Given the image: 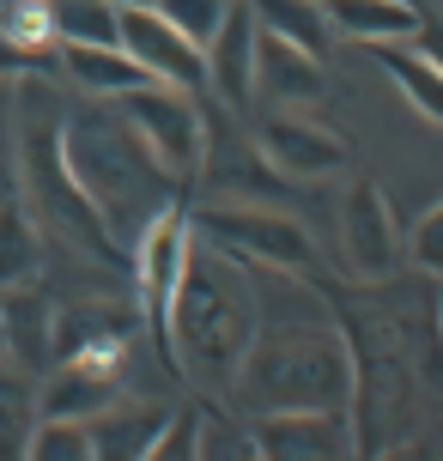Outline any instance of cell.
Listing matches in <instances>:
<instances>
[{
    "label": "cell",
    "mask_w": 443,
    "mask_h": 461,
    "mask_svg": "<svg viewBox=\"0 0 443 461\" xmlns=\"http://www.w3.org/2000/svg\"><path fill=\"white\" fill-rule=\"evenodd\" d=\"M256 334H261V303L243 279V261L194 230V255H188V274L176 285V303H170L164 358L183 370L194 389L231 394L237 365H243Z\"/></svg>",
    "instance_id": "6da1fadb"
},
{
    "label": "cell",
    "mask_w": 443,
    "mask_h": 461,
    "mask_svg": "<svg viewBox=\"0 0 443 461\" xmlns=\"http://www.w3.org/2000/svg\"><path fill=\"white\" fill-rule=\"evenodd\" d=\"M61 146H68V170L73 183L86 188V201L97 207V219L110 225L122 249L134 255L140 230L158 219V212L176 207V176H164V164L146 152V140L128 128V115L104 97V104H86V110L68 115L61 128Z\"/></svg>",
    "instance_id": "7a4b0ae2"
},
{
    "label": "cell",
    "mask_w": 443,
    "mask_h": 461,
    "mask_svg": "<svg viewBox=\"0 0 443 461\" xmlns=\"http://www.w3.org/2000/svg\"><path fill=\"white\" fill-rule=\"evenodd\" d=\"M231 401L243 413H347L352 346L334 328H267L237 365Z\"/></svg>",
    "instance_id": "3957f363"
},
{
    "label": "cell",
    "mask_w": 443,
    "mask_h": 461,
    "mask_svg": "<svg viewBox=\"0 0 443 461\" xmlns=\"http://www.w3.org/2000/svg\"><path fill=\"white\" fill-rule=\"evenodd\" d=\"M61 128L68 115L49 104V92L37 86V73L19 79V176H24V207L43 230H55L68 249H86V255H104L116 261L128 255L110 237V225L97 219V207L86 201V188L73 183L68 170V146H61Z\"/></svg>",
    "instance_id": "277c9868"
},
{
    "label": "cell",
    "mask_w": 443,
    "mask_h": 461,
    "mask_svg": "<svg viewBox=\"0 0 443 461\" xmlns=\"http://www.w3.org/2000/svg\"><path fill=\"white\" fill-rule=\"evenodd\" d=\"M110 104L128 115V128L164 164V176H176V183L201 176V164H207V115H201L194 92L152 79V86H140V92H128V97H110Z\"/></svg>",
    "instance_id": "5b68a950"
},
{
    "label": "cell",
    "mask_w": 443,
    "mask_h": 461,
    "mask_svg": "<svg viewBox=\"0 0 443 461\" xmlns=\"http://www.w3.org/2000/svg\"><path fill=\"white\" fill-rule=\"evenodd\" d=\"M194 230L207 243H219L225 255H237L243 267H274V274H303L310 255H316L298 219L267 207H201Z\"/></svg>",
    "instance_id": "8992f818"
},
{
    "label": "cell",
    "mask_w": 443,
    "mask_h": 461,
    "mask_svg": "<svg viewBox=\"0 0 443 461\" xmlns=\"http://www.w3.org/2000/svg\"><path fill=\"white\" fill-rule=\"evenodd\" d=\"M188 255H194V219H183L176 207L158 212V219L140 230L134 255H128V261H134L140 316H146V328L158 334V346H164V334H170V303H176V285H183V274H188Z\"/></svg>",
    "instance_id": "52a82bcc"
},
{
    "label": "cell",
    "mask_w": 443,
    "mask_h": 461,
    "mask_svg": "<svg viewBox=\"0 0 443 461\" xmlns=\"http://www.w3.org/2000/svg\"><path fill=\"white\" fill-rule=\"evenodd\" d=\"M256 152H261V164H267L274 176H292V183L334 176V170L352 164L347 140L334 134V128L310 122V115H292V110H274V115L256 122Z\"/></svg>",
    "instance_id": "ba28073f"
},
{
    "label": "cell",
    "mask_w": 443,
    "mask_h": 461,
    "mask_svg": "<svg viewBox=\"0 0 443 461\" xmlns=\"http://www.w3.org/2000/svg\"><path fill=\"white\" fill-rule=\"evenodd\" d=\"M122 49L164 86H183V92L207 86V49L188 43L158 6H122Z\"/></svg>",
    "instance_id": "9c48e42d"
},
{
    "label": "cell",
    "mask_w": 443,
    "mask_h": 461,
    "mask_svg": "<svg viewBox=\"0 0 443 461\" xmlns=\"http://www.w3.org/2000/svg\"><path fill=\"white\" fill-rule=\"evenodd\" d=\"M340 249H347V267L358 279H383L395 274V255H401V230L395 212H389V194L358 176L347 188V207H340Z\"/></svg>",
    "instance_id": "30bf717a"
},
{
    "label": "cell",
    "mask_w": 443,
    "mask_h": 461,
    "mask_svg": "<svg viewBox=\"0 0 443 461\" xmlns=\"http://www.w3.org/2000/svg\"><path fill=\"white\" fill-rule=\"evenodd\" d=\"M261 24V19H256ZM256 92L274 104V110H298V104H316L328 92L322 79V55L285 43L280 31H261L256 37Z\"/></svg>",
    "instance_id": "8fae6325"
},
{
    "label": "cell",
    "mask_w": 443,
    "mask_h": 461,
    "mask_svg": "<svg viewBox=\"0 0 443 461\" xmlns=\"http://www.w3.org/2000/svg\"><path fill=\"white\" fill-rule=\"evenodd\" d=\"M256 6L249 0H231V13H225V24H219V37L207 43V86L231 110H243L249 97H256Z\"/></svg>",
    "instance_id": "7c38bea8"
},
{
    "label": "cell",
    "mask_w": 443,
    "mask_h": 461,
    "mask_svg": "<svg viewBox=\"0 0 443 461\" xmlns=\"http://www.w3.org/2000/svg\"><path fill=\"white\" fill-rule=\"evenodd\" d=\"M347 413H256V456H280V461H303V456H347L352 438L340 431Z\"/></svg>",
    "instance_id": "4fadbf2b"
},
{
    "label": "cell",
    "mask_w": 443,
    "mask_h": 461,
    "mask_svg": "<svg viewBox=\"0 0 443 461\" xmlns=\"http://www.w3.org/2000/svg\"><path fill=\"white\" fill-rule=\"evenodd\" d=\"M0 316H6V358L24 370L55 365V303L31 285H0Z\"/></svg>",
    "instance_id": "5bb4252c"
},
{
    "label": "cell",
    "mask_w": 443,
    "mask_h": 461,
    "mask_svg": "<svg viewBox=\"0 0 443 461\" xmlns=\"http://www.w3.org/2000/svg\"><path fill=\"white\" fill-rule=\"evenodd\" d=\"M122 401V383L116 370H97V365H73V358H55L49 376L37 383V407L55 419H86L92 425L104 407Z\"/></svg>",
    "instance_id": "9a60e30c"
},
{
    "label": "cell",
    "mask_w": 443,
    "mask_h": 461,
    "mask_svg": "<svg viewBox=\"0 0 443 461\" xmlns=\"http://www.w3.org/2000/svg\"><path fill=\"white\" fill-rule=\"evenodd\" d=\"M61 73L92 97H128L140 86H152V73L122 43H61Z\"/></svg>",
    "instance_id": "2e32d148"
},
{
    "label": "cell",
    "mask_w": 443,
    "mask_h": 461,
    "mask_svg": "<svg viewBox=\"0 0 443 461\" xmlns=\"http://www.w3.org/2000/svg\"><path fill=\"white\" fill-rule=\"evenodd\" d=\"M328 19H334V31L340 37H352V43H413L425 31L420 6L413 0H328Z\"/></svg>",
    "instance_id": "e0dca14e"
},
{
    "label": "cell",
    "mask_w": 443,
    "mask_h": 461,
    "mask_svg": "<svg viewBox=\"0 0 443 461\" xmlns=\"http://www.w3.org/2000/svg\"><path fill=\"white\" fill-rule=\"evenodd\" d=\"M371 55H376V68L401 86V97H407L413 110L443 122V55H431V49H420V43H376Z\"/></svg>",
    "instance_id": "ac0fdd59"
},
{
    "label": "cell",
    "mask_w": 443,
    "mask_h": 461,
    "mask_svg": "<svg viewBox=\"0 0 443 461\" xmlns=\"http://www.w3.org/2000/svg\"><path fill=\"white\" fill-rule=\"evenodd\" d=\"M164 419H170L164 407H152V401H128V394H122L116 407H104V413L92 419V449L97 456H152Z\"/></svg>",
    "instance_id": "d6986e66"
},
{
    "label": "cell",
    "mask_w": 443,
    "mask_h": 461,
    "mask_svg": "<svg viewBox=\"0 0 443 461\" xmlns=\"http://www.w3.org/2000/svg\"><path fill=\"white\" fill-rule=\"evenodd\" d=\"M37 419H43V407H37V370L0 358V461L6 456H31Z\"/></svg>",
    "instance_id": "ffe728a7"
},
{
    "label": "cell",
    "mask_w": 443,
    "mask_h": 461,
    "mask_svg": "<svg viewBox=\"0 0 443 461\" xmlns=\"http://www.w3.org/2000/svg\"><path fill=\"white\" fill-rule=\"evenodd\" d=\"M43 274V225L31 207L0 201V285H31Z\"/></svg>",
    "instance_id": "44dd1931"
},
{
    "label": "cell",
    "mask_w": 443,
    "mask_h": 461,
    "mask_svg": "<svg viewBox=\"0 0 443 461\" xmlns=\"http://www.w3.org/2000/svg\"><path fill=\"white\" fill-rule=\"evenodd\" d=\"M249 6H256L261 31H280L285 43L310 49V55H328V37H334L328 0H249Z\"/></svg>",
    "instance_id": "7402d4cb"
},
{
    "label": "cell",
    "mask_w": 443,
    "mask_h": 461,
    "mask_svg": "<svg viewBox=\"0 0 443 461\" xmlns=\"http://www.w3.org/2000/svg\"><path fill=\"white\" fill-rule=\"evenodd\" d=\"M55 43H122V6L116 0H43Z\"/></svg>",
    "instance_id": "603a6c76"
},
{
    "label": "cell",
    "mask_w": 443,
    "mask_h": 461,
    "mask_svg": "<svg viewBox=\"0 0 443 461\" xmlns=\"http://www.w3.org/2000/svg\"><path fill=\"white\" fill-rule=\"evenodd\" d=\"M31 456H37V461H86V456H97V449H92V425H86V419L43 413V419H37V431H31Z\"/></svg>",
    "instance_id": "cb8c5ba5"
},
{
    "label": "cell",
    "mask_w": 443,
    "mask_h": 461,
    "mask_svg": "<svg viewBox=\"0 0 443 461\" xmlns=\"http://www.w3.org/2000/svg\"><path fill=\"white\" fill-rule=\"evenodd\" d=\"M158 13L176 31H183L188 43H201L207 49L212 37H219V24H225V13H231V0H158Z\"/></svg>",
    "instance_id": "d4e9b609"
},
{
    "label": "cell",
    "mask_w": 443,
    "mask_h": 461,
    "mask_svg": "<svg viewBox=\"0 0 443 461\" xmlns=\"http://www.w3.org/2000/svg\"><path fill=\"white\" fill-rule=\"evenodd\" d=\"M201 425L207 419L201 413H170L164 419V431H158V443H152V456H201Z\"/></svg>",
    "instance_id": "484cf974"
},
{
    "label": "cell",
    "mask_w": 443,
    "mask_h": 461,
    "mask_svg": "<svg viewBox=\"0 0 443 461\" xmlns=\"http://www.w3.org/2000/svg\"><path fill=\"white\" fill-rule=\"evenodd\" d=\"M413 261L431 267V274H443V201L413 225Z\"/></svg>",
    "instance_id": "4316f807"
},
{
    "label": "cell",
    "mask_w": 443,
    "mask_h": 461,
    "mask_svg": "<svg viewBox=\"0 0 443 461\" xmlns=\"http://www.w3.org/2000/svg\"><path fill=\"white\" fill-rule=\"evenodd\" d=\"M43 68V55H31V49L0 24V79H24V73H37Z\"/></svg>",
    "instance_id": "83f0119b"
},
{
    "label": "cell",
    "mask_w": 443,
    "mask_h": 461,
    "mask_svg": "<svg viewBox=\"0 0 443 461\" xmlns=\"http://www.w3.org/2000/svg\"><path fill=\"white\" fill-rule=\"evenodd\" d=\"M0 358H6V316H0Z\"/></svg>",
    "instance_id": "f1b7e54d"
},
{
    "label": "cell",
    "mask_w": 443,
    "mask_h": 461,
    "mask_svg": "<svg viewBox=\"0 0 443 461\" xmlns=\"http://www.w3.org/2000/svg\"><path fill=\"white\" fill-rule=\"evenodd\" d=\"M116 6H158V0H116Z\"/></svg>",
    "instance_id": "f546056e"
},
{
    "label": "cell",
    "mask_w": 443,
    "mask_h": 461,
    "mask_svg": "<svg viewBox=\"0 0 443 461\" xmlns=\"http://www.w3.org/2000/svg\"><path fill=\"white\" fill-rule=\"evenodd\" d=\"M438 322H443V303H438Z\"/></svg>",
    "instance_id": "4dcf8cb0"
}]
</instances>
